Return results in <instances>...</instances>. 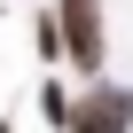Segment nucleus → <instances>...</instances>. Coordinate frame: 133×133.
Wrapping results in <instances>:
<instances>
[{"label":"nucleus","instance_id":"nucleus-3","mask_svg":"<svg viewBox=\"0 0 133 133\" xmlns=\"http://www.w3.org/2000/svg\"><path fill=\"white\" fill-rule=\"evenodd\" d=\"M39 110H47V125H55V133H71V110H78V102H71V94L47 78V86H39Z\"/></svg>","mask_w":133,"mask_h":133},{"label":"nucleus","instance_id":"nucleus-2","mask_svg":"<svg viewBox=\"0 0 133 133\" xmlns=\"http://www.w3.org/2000/svg\"><path fill=\"white\" fill-rule=\"evenodd\" d=\"M71 133H133V86H86L71 110Z\"/></svg>","mask_w":133,"mask_h":133},{"label":"nucleus","instance_id":"nucleus-4","mask_svg":"<svg viewBox=\"0 0 133 133\" xmlns=\"http://www.w3.org/2000/svg\"><path fill=\"white\" fill-rule=\"evenodd\" d=\"M31 39H39V55H47V63H63V24H55V8L31 24Z\"/></svg>","mask_w":133,"mask_h":133},{"label":"nucleus","instance_id":"nucleus-5","mask_svg":"<svg viewBox=\"0 0 133 133\" xmlns=\"http://www.w3.org/2000/svg\"><path fill=\"white\" fill-rule=\"evenodd\" d=\"M0 133H16V125H8V117H0Z\"/></svg>","mask_w":133,"mask_h":133},{"label":"nucleus","instance_id":"nucleus-1","mask_svg":"<svg viewBox=\"0 0 133 133\" xmlns=\"http://www.w3.org/2000/svg\"><path fill=\"white\" fill-rule=\"evenodd\" d=\"M55 24H63V63H78V71L94 78L102 55H110V39H102V0H55Z\"/></svg>","mask_w":133,"mask_h":133}]
</instances>
